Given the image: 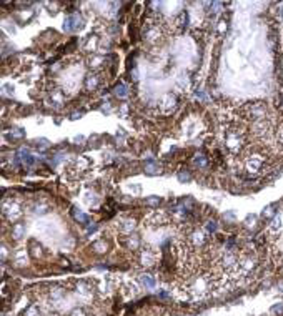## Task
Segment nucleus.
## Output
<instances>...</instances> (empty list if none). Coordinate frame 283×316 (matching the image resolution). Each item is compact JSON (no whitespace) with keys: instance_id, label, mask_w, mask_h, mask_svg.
Wrapping results in <instances>:
<instances>
[{"instance_id":"nucleus-1","label":"nucleus","mask_w":283,"mask_h":316,"mask_svg":"<svg viewBox=\"0 0 283 316\" xmlns=\"http://www.w3.org/2000/svg\"><path fill=\"white\" fill-rule=\"evenodd\" d=\"M82 27V17L79 14H73V15L67 17L65 18V24H63V30L65 32H75Z\"/></svg>"},{"instance_id":"nucleus-2","label":"nucleus","mask_w":283,"mask_h":316,"mask_svg":"<svg viewBox=\"0 0 283 316\" xmlns=\"http://www.w3.org/2000/svg\"><path fill=\"white\" fill-rule=\"evenodd\" d=\"M140 281H142V284L145 286V288H155V280L150 276V275H143V276L140 278Z\"/></svg>"},{"instance_id":"nucleus-3","label":"nucleus","mask_w":283,"mask_h":316,"mask_svg":"<svg viewBox=\"0 0 283 316\" xmlns=\"http://www.w3.org/2000/svg\"><path fill=\"white\" fill-rule=\"evenodd\" d=\"M115 95L117 97H120V98H125V97H128V88H127V85H118L117 88H115Z\"/></svg>"},{"instance_id":"nucleus-4","label":"nucleus","mask_w":283,"mask_h":316,"mask_svg":"<svg viewBox=\"0 0 283 316\" xmlns=\"http://www.w3.org/2000/svg\"><path fill=\"white\" fill-rule=\"evenodd\" d=\"M14 235H15V238H22L24 236V226L22 225H17L15 228H14Z\"/></svg>"},{"instance_id":"nucleus-5","label":"nucleus","mask_w":283,"mask_h":316,"mask_svg":"<svg viewBox=\"0 0 283 316\" xmlns=\"http://www.w3.org/2000/svg\"><path fill=\"white\" fill-rule=\"evenodd\" d=\"M145 172L150 175H153V173H158V166L155 165H152V163H148V165H145Z\"/></svg>"},{"instance_id":"nucleus-6","label":"nucleus","mask_w":283,"mask_h":316,"mask_svg":"<svg viewBox=\"0 0 283 316\" xmlns=\"http://www.w3.org/2000/svg\"><path fill=\"white\" fill-rule=\"evenodd\" d=\"M195 163H197L198 166H202V168H203V166L206 165V160L203 158V155H198V157L195 158Z\"/></svg>"},{"instance_id":"nucleus-7","label":"nucleus","mask_w":283,"mask_h":316,"mask_svg":"<svg viewBox=\"0 0 283 316\" xmlns=\"http://www.w3.org/2000/svg\"><path fill=\"white\" fill-rule=\"evenodd\" d=\"M75 218H77L79 221H83V223H87V221H88V218H87L83 213H80V211H79V213H75Z\"/></svg>"},{"instance_id":"nucleus-8","label":"nucleus","mask_w":283,"mask_h":316,"mask_svg":"<svg viewBox=\"0 0 283 316\" xmlns=\"http://www.w3.org/2000/svg\"><path fill=\"white\" fill-rule=\"evenodd\" d=\"M37 145H39L40 148H47V147H48V142L45 140V138H42V140H37Z\"/></svg>"},{"instance_id":"nucleus-9","label":"nucleus","mask_w":283,"mask_h":316,"mask_svg":"<svg viewBox=\"0 0 283 316\" xmlns=\"http://www.w3.org/2000/svg\"><path fill=\"white\" fill-rule=\"evenodd\" d=\"M158 201H160L158 198H148V200H147V205H152V206H155V205H158Z\"/></svg>"},{"instance_id":"nucleus-10","label":"nucleus","mask_w":283,"mask_h":316,"mask_svg":"<svg viewBox=\"0 0 283 316\" xmlns=\"http://www.w3.org/2000/svg\"><path fill=\"white\" fill-rule=\"evenodd\" d=\"M178 178H180L181 182H185V180H190L188 173H180V175H178Z\"/></svg>"},{"instance_id":"nucleus-11","label":"nucleus","mask_w":283,"mask_h":316,"mask_svg":"<svg viewBox=\"0 0 283 316\" xmlns=\"http://www.w3.org/2000/svg\"><path fill=\"white\" fill-rule=\"evenodd\" d=\"M217 230V225H215V221H210L208 223V231H215Z\"/></svg>"}]
</instances>
